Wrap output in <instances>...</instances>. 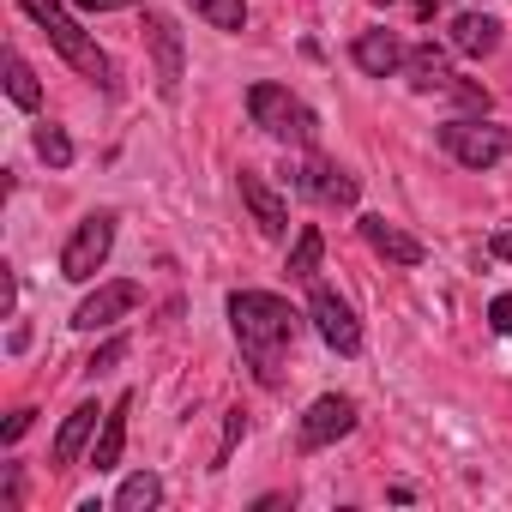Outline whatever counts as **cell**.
<instances>
[{
  "mask_svg": "<svg viewBox=\"0 0 512 512\" xmlns=\"http://www.w3.org/2000/svg\"><path fill=\"white\" fill-rule=\"evenodd\" d=\"M229 326H235V344H241L247 368L260 374V386H278L284 362L296 350V308L272 290H235L229 296Z\"/></svg>",
  "mask_w": 512,
  "mask_h": 512,
  "instance_id": "6da1fadb",
  "label": "cell"
},
{
  "mask_svg": "<svg viewBox=\"0 0 512 512\" xmlns=\"http://www.w3.org/2000/svg\"><path fill=\"white\" fill-rule=\"evenodd\" d=\"M19 7H25V13L37 19V31L49 37V49H55V55H61V61L73 67V73H85L91 85L115 91V61H109V55H103V49H97V43H91V37L79 31V19H67V13L55 7V0H19Z\"/></svg>",
  "mask_w": 512,
  "mask_h": 512,
  "instance_id": "7a4b0ae2",
  "label": "cell"
},
{
  "mask_svg": "<svg viewBox=\"0 0 512 512\" xmlns=\"http://www.w3.org/2000/svg\"><path fill=\"white\" fill-rule=\"evenodd\" d=\"M247 115H253V127H260L266 139L296 145V151H314V139H320V115L290 85H253L247 91Z\"/></svg>",
  "mask_w": 512,
  "mask_h": 512,
  "instance_id": "3957f363",
  "label": "cell"
},
{
  "mask_svg": "<svg viewBox=\"0 0 512 512\" xmlns=\"http://www.w3.org/2000/svg\"><path fill=\"white\" fill-rule=\"evenodd\" d=\"M440 151L464 169H494V163H506L512 133L494 127L488 115H452V121H440Z\"/></svg>",
  "mask_w": 512,
  "mask_h": 512,
  "instance_id": "277c9868",
  "label": "cell"
},
{
  "mask_svg": "<svg viewBox=\"0 0 512 512\" xmlns=\"http://www.w3.org/2000/svg\"><path fill=\"white\" fill-rule=\"evenodd\" d=\"M109 247H115V211H91V217L67 235V247H61V278L91 284V278L109 266Z\"/></svg>",
  "mask_w": 512,
  "mask_h": 512,
  "instance_id": "5b68a950",
  "label": "cell"
},
{
  "mask_svg": "<svg viewBox=\"0 0 512 512\" xmlns=\"http://www.w3.org/2000/svg\"><path fill=\"white\" fill-rule=\"evenodd\" d=\"M308 320H314V332H320L338 356H356V350H362V326H356V314H350V302H344L338 290L314 284V290H308Z\"/></svg>",
  "mask_w": 512,
  "mask_h": 512,
  "instance_id": "8992f818",
  "label": "cell"
},
{
  "mask_svg": "<svg viewBox=\"0 0 512 512\" xmlns=\"http://www.w3.org/2000/svg\"><path fill=\"white\" fill-rule=\"evenodd\" d=\"M145 43H151V61H157V97H163V103H175V91H181V67H187L175 19H169V13H157V7H145Z\"/></svg>",
  "mask_w": 512,
  "mask_h": 512,
  "instance_id": "52a82bcc",
  "label": "cell"
},
{
  "mask_svg": "<svg viewBox=\"0 0 512 512\" xmlns=\"http://www.w3.org/2000/svg\"><path fill=\"white\" fill-rule=\"evenodd\" d=\"M356 428V404L350 398H338V392H326V398H314L308 410H302V428H296V446L302 452H326L332 440H344Z\"/></svg>",
  "mask_w": 512,
  "mask_h": 512,
  "instance_id": "ba28073f",
  "label": "cell"
},
{
  "mask_svg": "<svg viewBox=\"0 0 512 512\" xmlns=\"http://www.w3.org/2000/svg\"><path fill=\"white\" fill-rule=\"evenodd\" d=\"M296 193H308V199L326 205V211H350L362 187H356L350 169H338V163H326V157H308V163L296 169Z\"/></svg>",
  "mask_w": 512,
  "mask_h": 512,
  "instance_id": "9c48e42d",
  "label": "cell"
},
{
  "mask_svg": "<svg viewBox=\"0 0 512 512\" xmlns=\"http://www.w3.org/2000/svg\"><path fill=\"white\" fill-rule=\"evenodd\" d=\"M139 308V284L133 278H115V284H97L79 308H73V326L79 332H109L115 320H127Z\"/></svg>",
  "mask_w": 512,
  "mask_h": 512,
  "instance_id": "30bf717a",
  "label": "cell"
},
{
  "mask_svg": "<svg viewBox=\"0 0 512 512\" xmlns=\"http://www.w3.org/2000/svg\"><path fill=\"white\" fill-rule=\"evenodd\" d=\"M235 187H241V205L253 211V223H260V235H284L290 229V205H284V193L278 187H266V175H253V169H241L235 175Z\"/></svg>",
  "mask_w": 512,
  "mask_h": 512,
  "instance_id": "8fae6325",
  "label": "cell"
},
{
  "mask_svg": "<svg viewBox=\"0 0 512 512\" xmlns=\"http://www.w3.org/2000/svg\"><path fill=\"white\" fill-rule=\"evenodd\" d=\"M356 229H362V241L380 253V260H392V266H422V241H416L410 229H398V223H386V217H374V211H368Z\"/></svg>",
  "mask_w": 512,
  "mask_h": 512,
  "instance_id": "7c38bea8",
  "label": "cell"
},
{
  "mask_svg": "<svg viewBox=\"0 0 512 512\" xmlns=\"http://www.w3.org/2000/svg\"><path fill=\"white\" fill-rule=\"evenodd\" d=\"M404 55H410V49H404L392 31H362V37L350 43V61H356L368 79H392V73L404 67Z\"/></svg>",
  "mask_w": 512,
  "mask_h": 512,
  "instance_id": "4fadbf2b",
  "label": "cell"
},
{
  "mask_svg": "<svg viewBox=\"0 0 512 512\" xmlns=\"http://www.w3.org/2000/svg\"><path fill=\"white\" fill-rule=\"evenodd\" d=\"M127 410H133V392H121L109 410H103V434L91 446V470H115L121 464V446H127Z\"/></svg>",
  "mask_w": 512,
  "mask_h": 512,
  "instance_id": "5bb4252c",
  "label": "cell"
},
{
  "mask_svg": "<svg viewBox=\"0 0 512 512\" xmlns=\"http://www.w3.org/2000/svg\"><path fill=\"white\" fill-rule=\"evenodd\" d=\"M97 416H103L97 404H79V410L61 422V434H55V464H61V470H67V464H79V452H85V446H91V434H97Z\"/></svg>",
  "mask_w": 512,
  "mask_h": 512,
  "instance_id": "9a60e30c",
  "label": "cell"
},
{
  "mask_svg": "<svg viewBox=\"0 0 512 512\" xmlns=\"http://www.w3.org/2000/svg\"><path fill=\"white\" fill-rule=\"evenodd\" d=\"M500 43V19L494 13H458L452 19V49L458 55H488Z\"/></svg>",
  "mask_w": 512,
  "mask_h": 512,
  "instance_id": "2e32d148",
  "label": "cell"
},
{
  "mask_svg": "<svg viewBox=\"0 0 512 512\" xmlns=\"http://www.w3.org/2000/svg\"><path fill=\"white\" fill-rule=\"evenodd\" d=\"M404 73H410V85H416V91H452V85H458V79H452V67H446V55H440L434 43L410 49V55H404Z\"/></svg>",
  "mask_w": 512,
  "mask_h": 512,
  "instance_id": "e0dca14e",
  "label": "cell"
},
{
  "mask_svg": "<svg viewBox=\"0 0 512 512\" xmlns=\"http://www.w3.org/2000/svg\"><path fill=\"white\" fill-rule=\"evenodd\" d=\"M157 500H163V476H151V470H139L115 488V512H151Z\"/></svg>",
  "mask_w": 512,
  "mask_h": 512,
  "instance_id": "ac0fdd59",
  "label": "cell"
},
{
  "mask_svg": "<svg viewBox=\"0 0 512 512\" xmlns=\"http://www.w3.org/2000/svg\"><path fill=\"white\" fill-rule=\"evenodd\" d=\"M7 97H13L19 109H37V103H43V85H37V73H31V61H25L19 49H7Z\"/></svg>",
  "mask_w": 512,
  "mask_h": 512,
  "instance_id": "d6986e66",
  "label": "cell"
},
{
  "mask_svg": "<svg viewBox=\"0 0 512 512\" xmlns=\"http://www.w3.org/2000/svg\"><path fill=\"white\" fill-rule=\"evenodd\" d=\"M187 7L211 25V31H247V0H187Z\"/></svg>",
  "mask_w": 512,
  "mask_h": 512,
  "instance_id": "ffe728a7",
  "label": "cell"
},
{
  "mask_svg": "<svg viewBox=\"0 0 512 512\" xmlns=\"http://www.w3.org/2000/svg\"><path fill=\"white\" fill-rule=\"evenodd\" d=\"M320 253H326V235L308 223L302 235H296V247H290V278H302V284H314V272H320Z\"/></svg>",
  "mask_w": 512,
  "mask_h": 512,
  "instance_id": "44dd1931",
  "label": "cell"
},
{
  "mask_svg": "<svg viewBox=\"0 0 512 512\" xmlns=\"http://www.w3.org/2000/svg\"><path fill=\"white\" fill-rule=\"evenodd\" d=\"M37 157H43L49 169H67V163H73V139L49 121V127H37Z\"/></svg>",
  "mask_w": 512,
  "mask_h": 512,
  "instance_id": "7402d4cb",
  "label": "cell"
},
{
  "mask_svg": "<svg viewBox=\"0 0 512 512\" xmlns=\"http://www.w3.org/2000/svg\"><path fill=\"white\" fill-rule=\"evenodd\" d=\"M127 350H133L127 338H109L103 350H91V362H85V374L97 380V374H109V368H121V362H127Z\"/></svg>",
  "mask_w": 512,
  "mask_h": 512,
  "instance_id": "603a6c76",
  "label": "cell"
},
{
  "mask_svg": "<svg viewBox=\"0 0 512 512\" xmlns=\"http://www.w3.org/2000/svg\"><path fill=\"white\" fill-rule=\"evenodd\" d=\"M19 494H25V476H19V464H7V476H0V512H19Z\"/></svg>",
  "mask_w": 512,
  "mask_h": 512,
  "instance_id": "cb8c5ba5",
  "label": "cell"
},
{
  "mask_svg": "<svg viewBox=\"0 0 512 512\" xmlns=\"http://www.w3.org/2000/svg\"><path fill=\"white\" fill-rule=\"evenodd\" d=\"M488 320H494L500 338H512V296H494V302H488Z\"/></svg>",
  "mask_w": 512,
  "mask_h": 512,
  "instance_id": "d4e9b609",
  "label": "cell"
},
{
  "mask_svg": "<svg viewBox=\"0 0 512 512\" xmlns=\"http://www.w3.org/2000/svg\"><path fill=\"white\" fill-rule=\"evenodd\" d=\"M241 428H247V422H241V410H235V416H229V428H223V446H217V470L229 464V452H235V440H241Z\"/></svg>",
  "mask_w": 512,
  "mask_h": 512,
  "instance_id": "484cf974",
  "label": "cell"
},
{
  "mask_svg": "<svg viewBox=\"0 0 512 512\" xmlns=\"http://www.w3.org/2000/svg\"><path fill=\"white\" fill-rule=\"evenodd\" d=\"M31 416H37V410H13V416H7V428H0V440H7V446H13V440H19V434L31 428Z\"/></svg>",
  "mask_w": 512,
  "mask_h": 512,
  "instance_id": "4316f807",
  "label": "cell"
},
{
  "mask_svg": "<svg viewBox=\"0 0 512 512\" xmlns=\"http://www.w3.org/2000/svg\"><path fill=\"white\" fill-rule=\"evenodd\" d=\"M488 253H494V260H506V266H512V229H494V241H488Z\"/></svg>",
  "mask_w": 512,
  "mask_h": 512,
  "instance_id": "83f0119b",
  "label": "cell"
},
{
  "mask_svg": "<svg viewBox=\"0 0 512 512\" xmlns=\"http://www.w3.org/2000/svg\"><path fill=\"white\" fill-rule=\"evenodd\" d=\"M73 7H85V13H121V7H133V0H73Z\"/></svg>",
  "mask_w": 512,
  "mask_h": 512,
  "instance_id": "f1b7e54d",
  "label": "cell"
}]
</instances>
